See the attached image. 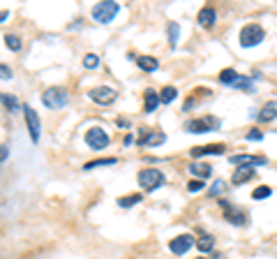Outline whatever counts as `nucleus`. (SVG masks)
Returning a JSON list of instances; mask_svg holds the SVG:
<instances>
[{
    "label": "nucleus",
    "instance_id": "c85d7f7f",
    "mask_svg": "<svg viewBox=\"0 0 277 259\" xmlns=\"http://www.w3.org/2000/svg\"><path fill=\"white\" fill-rule=\"evenodd\" d=\"M224 190H226V183L219 179V180H215V183L210 185V190H208V192H210V197H219L222 192H224Z\"/></svg>",
    "mask_w": 277,
    "mask_h": 259
},
{
    "label": "nucleus",
    "instance_id": "dca6fc26",
    "mask_svg": "<svg viewBox=\"0 0 277 259\" xmlns=\"http://www.w3.org/2000/svg\"><path fill=\"white\" fill-rule=\"evenodd\" d=\"M159 104H162V100H159V93H157V90H153V88L143 90V111H146V114L157 111Z\"/></svg>",
    "mask_w": 277,
    "mask_h": 259
},
{
    "label": "nucleus",
    "instance_id": "9d476101",
    "mask_svg": "<svg viewBox=\"0 0 277 259\" xmlns=\"http://www.w3.org/2000/svg\"><path fill=\"white\" fill-rule=\"evenodd\" d=\"M219 206L224 208V218H226V220H229L231 224H236V227H245V224H247V215L242 213L240 208L231 206L229 201H224V199H219Z\"/></svg>",
    "mask_w": 277,
    "mask_h": 259
},
{
    "label": "nucleus",
    "instance_id": "f704fd0d",
    "mask_svg": "<svg viewBox=\"0 0 277 259\" xmlns=\"http://www.w3.org/2000/svg\"><path fill=\"white\" fill-rule=\"evenodd\" d=\"M116 125H118V127H127V125H130V120H127V118H118V120H116Z\"/></svg>",
    "mask_w": 277,
    "mask_h": 259
},
{
    "label": "nucleus",
    "instance_id": "6e6552de",
    "mask_svg": "<svg viewBox=\"0 0 277 259\" xmlns=\"http://www.w3.org/2000/svg\"><path fill=\"white\" fill-rule=\"evenodd\" d=\"M109 141H111V137H109V132H106L104 127H90V130L86 132V143L93 148V151H102V148H106Z\"/></svg>",
    "mask_w": 277,
    "mask_h": 259
},
{
    "label": "nucleus",
    "instance_id": "6ab92c4d",
    "mask_svg": "<svg viewBox=\"0 0 277 259\" xmlns=\"http://www.w3.org/2000/svg\"><path fill=\"white\" fill-rule=\"evenodd\" d=\"M134 63H137L143 72H155L157 67H159L157 58H153V56H137V58H134Z\"/></svg>",
    "mask_w": 277,
    "mask_h": 259
},
{
    "label": "nucleus",
    "instance_id": "72a5a7b5",
    "mask_svg": "<svg viewBox=\"0 0 277 259\" xmlns=\"http://www.w3.org/2000/svg\"><path fill=\"white\" fill-rule=\"evenodd\" d=\"M7 155H9L7 143H2V148H0V160H2V162H7Z\"/></svg>",
    "mask_w": 277,
    "mask_h": 259
},
{
    "label": "nucleus",
    "instance_id": "f03ea898",
    "mask_svg": "<svg viewBox=\"0 0 277 259\" xmlns=\"http://www.w3.org/2000/svg\"><path fill=\"white\" fill-rule=\"evenodd\" d=\"M240 46L242 49H250V46H257L266 40V30L259 26V23H247V26L240 28Z\"/></svg>",
    "mask_w": 277,
    "mask_h": 259
},
{
    "label": "nucleus",
    "instance_id": "c9c22d12",
    "mask_svg": "<svg viewBox=\"0 0 277 259\" xmlns=\"http://www.w3.org/2000/svg\"><path fill=\"white\" fill-rule=\"evenodd\" d=\"M132 141H134V134H132V132H127V134H125V146H130Z\"/></svg>",
    "mask_w": 277,
    "mask_h": 259
},
{
    "label": "nucleus",
    "instance_id": "473e14b6",
    "mask_svg": "<svg viewBox=\"0 0 277 259\" xmlns=\"http://www.w3.org/2000/svg\"><path fill=\"white\" fill-rule=\"evenodd\" d=\"M0 74H2V79H12V70L7 65H0Z\"/></svg>",
    "mask_w": 277,
    "mask_h": 259
},
{
    "label": "nucleus",
    "instance_id": "a878e982",
    "mask_svg": "<svg viewBox=\"0 0 277 259\" xmlns=\"http://www.w3.org/2000/svg\"><path fill=\"white\" fill-rule=\"evenodd\" d=\"M2 104L9 109V114H17L19 109H21V104H19V100L14 98V95H9V93H2Z\"/></svg>",
    "mask_w": 277,
    "mask_h": 259
},
{
    "label": "nucleus",
    "instance_id": "39448f33",
    "mask_svg": "<svg viewBox=\"0 0 277 259\" xmlns=\"http://www.w3.org/2000/svg\"><path fill=\"white\" fill-rule=\"evenodd\" d=\"M69 102L67 90L60 88V86H51L42 93V104L46 109H62Z\"/></svg>",
    "mask_w": 277,
    "mask_h": 259
},
{
    "label": "nucleus",
    "instance_id": "ddd939ff",
    "mask_svg": "<svg viewBox=\"0 0 277 259\" xmlns=\"http://www.w3.org/2000/svg\"><path fill=\"white\" fill-rule=\"evenodd\" d=\"M224 151H226L224 143H206V146H194L190 151V155L194 160H199L203 155H224Z\"/></svg>",
    "mask_w": 277,
    "mask_h": 259
},
{
    "label": "nucleus",
    "instance_id": "f257e3e1",
    "mask_svg": "<svg viewBox=\"0 0 277 259\" xmlns=\"http://www.w3.org/2000/svg\"><path fill=\"white\" fill-rule=\"evenodd\" d=\"M217 81L222 83V86H231V88H238V90H245V93H254V83H252L250 77H245V74H238L236 70L231 67H226L217 74Z\"/></svg>",
    "mask_w": 277,
    "mask_h": 259
},
{
    "label": "nucleus",
    "instance_id": "5701e85b",
    "mask_svg": "<svg viewBox=\"0 0 277 259\" xmlns=\"http://www.w3.org/2000/svg\"><path fill=\"white\" fill-rule=\"evenodd\" d=\"M138 201H141V195H138V192L127 195V197H118V199H116V204L120 206V208H132V206H137Z\"/></svg>",
    "mask_w": 277,
    "mask_h": 259
},
{
    "label": "nucleus",
    "instance_id": "20e7f679",
    "mask_svg": "<svg viewBox=\"0 0 277 259\" xmlns=\"http://www.w3.org/2000/svg\"><path fill=\"white\" fill-rule=\"evenodd\" d=\"M137 180L138 188H143L146 192H153V190L164 185V174H162V169H141Z\"/></svg>",
    "mask_w": 277,
    "mask_h": 259
},
{
    "label": "nucleus",
    "instance_id": "aec40b11",
    "mask_svg": "<svg viewBox=\"0 0 277 259\" xmlns=\"http://www.w3.org/2000/svg\"><path fill=\"white\" fill-rule=\"evenodd\" d=\"M187 169H190L192 176H197L199 180H203V179H208V176H210V167H208V164H203V162L194 160L190 167H187Z\"/></svg>",
    "mask_w": 277,
    "mask_h": 259
},
{
    "label": "nucleus",
    "instance_id": "412c9836",
    "mask_svg": "<svg viewBox=\"0 0 277 259\" xmlns=\"http://www.w3.org/2000/svg\"><path fill=\"white\" fill-rule=\"evenodd\" d=\"M116 162H118L116 158H99V160L86 162V164H83V171H93V169H97V167H111Z\"/></svg>",
    "mask_w": 277,
    "mask_h": 259
},
{
    "label": "nucleus",
    "instance_id": "f8f14e48",
    "mask_svg": "<svg viewBox=\"0 0 277 259\" xmlns=\"http://www.w3.org/2000/svg\"><path fill=\"white\" fill-rule=\"evenodd\" d=\"M192 245H197V241L192 239L190 234H180V236H176V239H171V243H169V250L173 252V255H185V252L190 250Z\"/></svg>",
    "mask_w": 277,
    "mask_h": 259
},
{
    "label": "nucleus",
    "instance_id": "cd10ccee",
    "mask_svg": "<svg viewBox=\"0 0 277 259\" xmlns=\"http://www.w3.org/2000/svg\"><path fill=\"white\" fill-rule=\"evenodd\" d=\"M270 195H273V188H268V185H259V188L252 192V199L259 201V199H266V197H270Z\"/></svg>",
    "mask_w": 277,
    "mask_h": 259
},
{
    "label": "nucleus",
    "instance_id": "393cba45",
    "mask_svg": "<svg viewBox=\"0 0 277 259\" xmlns=\"http://www.w3.org/2000/svg\"><path fill=\"white\" fill-rule=\"evenodd\" d=\"M166 33H169V44H171V46L178 44V37H180V26H178L176 21H171V23L166 26Z\"/></svg>",
    "mask_w": 277,
    "mask_h": 259
},
{
    "label": "nucleus",
    "instance_id": "e433bc0d",
    "mask_svg": "<svg viewBox=\"0 0 277 259\" xmlns=\"http://www.w3.org/2000/svg\"><path fill=\"white\" fill-rule=\"evenodd\" d=\"M7 17H9V12H7V9H2V14H0V21H7Z\"/></svg>",
    "mask_w": 277,
    "mask_h": 259
},
{
    "label": "nucleus",
    "instance_id": "f3484780",
    "mask_svg": "<svg viewBox=\"0 0 277 259\" xmlns=\"http://www.w3.org/2000/svg\"><path fill=\"white\" fill-rule=\"evenodd\" d=\"M254 167H247V164H242V167H238V169L234 171V176H231V183L234 185H242V183H247L250 179H254Z\"/></svg>",
    "mask_w": 277,
    "mask_h": 259
},
{
    "label": "nucleus",
    "instance_id": "9b49d317",
    "mask_svg": "<svg viewBox=\"0 0 277 259\" xmlns=\"http://www.w3.org/2000/svg\"><path fill=\"white\" fill-rule=\"evenodd\" d=\"M231 164L236 167H242V164H247V167H263V164H268V160L263 158V155H247V153H240V155H231L229 158Z\"/></svg>",
    "mask_w": 277,
    "mask_h": 259
},
{
    "label": "nucleus",
    "instance_id": "4468645a",
    "mask_svg": "<svg viewBox=\"0 0 277 259\" xmlns=\"http://www.w3.org/2000/svg\"><path fill=\"white\" fill-rule=\"evenodd\" d=\"M166 141V134L162 132H148V130H141V134H138L137 143L138 146H159V143Z\"/></svg>",
    "mask_w": 277,
    "mask_h": 259
},
{
    "label": "nucleus",
    "instance_id": "0eeeda50",
    "mask_svg": "<svg viewBox=\"0 0 277 259\" xmlns=\"http://www.w3.org/2000/svg\"><path fill=\"white\" fill-rule=\"evenodd\" d=\"M88 98L93 100L95 104H102V107H109V104H113L116 102V98H118V93L111 88V86H95V88L88 90Z\"/></svg>",
    "mask_w": 277,
    "mask_h": 259
},
{
    "label": "nucleus",
    "instance_id": "a211bd4d",
    "mask_svg": "<svg viewBox=\"0 0 277 259\" xmlns=\"http://www.w3.org/2000/svg\"><path fill=\"white\" fill-rule=\"evenodd\" d=\"M257 118H259L261 123H270V120H275L277 118V100H273V102H268V104H263L261 111L257 114Z\"/></svg>",
    "mask_w": 277,
    "mask_h": 259
},
{
    "label": "nucleus",
    "instance_id": "4be33fe9",
    "mask_svg": "<svg viewBox=\"0 0 277 259\" xmlns=\"http://www.w3.org/2000/svg\"><path fill=\"white\" fill-rule=\"evenodd\" d=\"M197 248H199L201 252H213V248H215V239H213L210 234H201L199 241H197Z\"/></svg>",
    "mask_w": 277,
    "mask_h": 259
},
{
    "label": "nucleus",
    "instance_id": "c756f323",
    "mask_svg": "<svg viewBox=\"0 0 277 259\" xmlns=\"http://www.w3.org/2000/svg\"><path fill=\"white\" fill-rule=\"evenodd\" d=\"M97 65H99V58H97L95 54H86V56H83V67H86V70H95Z\"/></svg>",
    "mask_w": 277,
    "mask_h": 259
},
{
    "label": "nucleus",
    "instance_id": "bb28decb",
    "mask_svg": "<svg viewBox=\"0 0 277 259\" xmlns=\"http://www.w3.org/2000/svg\"><path fill=\"white\" fill-rule=\"evenodd\" d=\"M5 44H7V49H9V51H14V54L21 51V46H23L19 35H5Z\"/></svg>",
    "mask_w": 277,
    "mask_h": 259
},
{
    "label": "nucleus",
    "instance_id": "7c9ffc66",
    "mask_svg": "<svg viewBox=\"0 0 277 259\" xmlns=\"http://www.w3.org/2000/svg\"><path fill=\"white\" fill-rule=\"evenodd\" d=\"M203 188H206V185H203V180H199V179H192L190 183H187V190H190L192 195H197V192H201Z\"/></svg>",
    "mask_w": 277,
    "mask_h": 259
},
{
    "label": "nucleus",
    "instance_id": "2eb2a0df",
    "mask_svg": "<svg viewBox=\"0 0 277 259\" xmlns=\"http://www.w3.org/2000/svg\"><path fill=\"white\" fill-rule=\"evenodd\" d=\"M215 21H217V12H215L213 5H206V7L199 9V14H197V23H199L201 28L215 26Z\"/></svg>",
    "mask_w": 277,
    "mask_h": 259
},
{
    "label": "nucleus",
    "instance_id": "b1692460",
    "mask_svg": "<svg viewBox=\"0 0 277 259\" xmlns=\"http://www.w3.org/2000/svg\"><path fill=\"white\" fill-rule=\"evenodd\" d=\"M178 95V90L173 88V86H164V88L159 90V100H162V104H171L173 100Z\"/></svg>",
    "mask_w": 277,
    "mask_h": 259
},
{
    "label": "nucleus",
    "instance_id": "423d86ee",
    "mask_svg": "<svg viewBox=\"0 0 277 259\" xmlns=\"http://www.w3.org/2000/svg\"><path fill=\"white\" fill-rule=\"evenodd\" d=\"M219 127V118L215 116H203V118H192L185 123V132L190 134H206V132H215Z\"/></svg>",
    "mask_w": 277,
    "mask_h": 259
},
{
    "label": "nucleus",
    "instance_id": "2f4dec72",
    "mask_svg": "<svg viewBox=\"0 0 277 259\" xmlns=\"http://www.w3.org/2000/svg\"><path fill=\"white\" fill-rule=\"evenodd\" d=\"M245 139H247V141H261V139H263V132L257 130V127H252L250 132L245 134Z\"/></svg>",
    "mask_w": 277,
    "mask_h": 259
},
{
    "label": "nucleus",
    "instance_id": "1a4fd4ad",
    "mask_svg": "<svg viewBox=\"0 0 277 259\" xmlns=\"http://www.w3.org/2000/svg\"><path fill=\"white\" fill-rule=\"evenodd\" d=\"M23 118H26V127H28V132H30V139L37 143L40 137H42V120L37 116V111L26 104V107H23Z\"/></svg>",
    "mask_w": 277,
    "mask_h": 259
},
{
    "label": "nucleus",
    "instance_id": "7ed1b4c3",
    "mask_svg": "<svg viewBox=\"0 0 277 259\" xmlns=\"http://www.w3.org/2000/svg\"><path fill=\"white\" fill-rule=\"evenodd\" d=\"M118 12H120V5H118V2H113V0L97 2L95 7L90 9V14H93V19H95L97 23H111Z\"/></svg>",
    "mask_w": 277,
    "mask_h": 259
}]
</instances>
